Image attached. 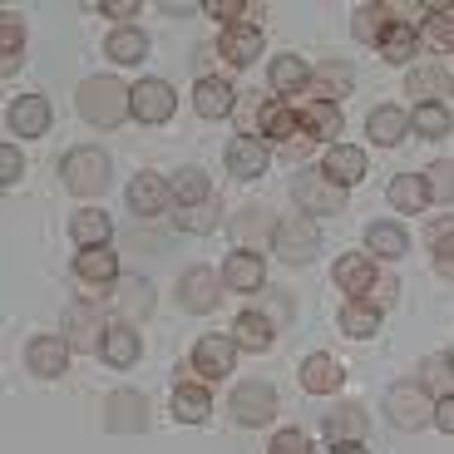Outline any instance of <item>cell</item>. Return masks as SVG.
Segmentation results:
<instances>
[{
    "mask_svg": "<svg viewBox=\"0 0 454 454\" xmlns=\"http://www.w3.org/2000/svg\"><path fill=\"white\" fill-rule=\"evenodd\" d=\"M410 129H415L420 138H444V134H450V109H444V104H434V99L415 104V114H410Z\"/></svg>",
    "mask_w": 454,
    "mask_h": 454,
    "instance_id": "obj_40",
    "label": "cell"
},
{
    "mask_svg": "<svg viewBox=\"0 0 454 454\" xmlns=\"http://www.w3.org/2000/svg\"><path fill=\"white\" fill-rule=\"evenodd\" d=\"M390 20H395V5H361L351 15V35L361 45H380V35L390 30Z\"/></svg>",
    "mask_w": 454,
    "mask_h": 454,
    "instance_id": "obj_29",
    "label": "cell"
},
{
    "mask_svg": "<svg viewBox=\"0 0 454 454\" xmlns=\"http://www.w3.org/2000/svg\"><path fill=\"white\" fill-rule=\"evenodd\" d=\"M365 247L375 257H405L410 238H405V227H395V223H371L365 227Z\"/></svg>",
    "mask_w": 454,
    "mask_h": 454,
    "instance_id": "obj_39",
    "label": "cell"
},
{
    "mask_svg": "<svg viewBox=\"0 0 454 454\" xmlns=\"http://www.w3.org/2000/svg\"><path fill=\"white\" fill-rule=\"evenodd\" d=\"M292 198L307 217H326V213H340V207H346V188H336V183L321 178V173H301V178L292 183Z\"/></svg>",
    "mask_w": 454,
    "mask_h": 454,
    "instance_id": "obj_5",
    "label": "cell"
},
{
    "mask_svg": "<svg viewBox=\"0 0 454 454\" xmlns=\"http://www.w3.org/2000/svg\"><path fill=\"white\" fill-rule=\"evenodd\" d=\"M331 454H365V444H336Z\"/></svg>",
    "mask_w": 454,
    "mask_h": 454,
    "instance_id": "obj_56",
    "label": "cell"
},
{
    "mask_svg": "<svg viewBox=\"0 0 454 454\" xmlns=\"http://www.w3.org/2000/svg\"><path fill=\"white\" fill-rule=\"evenodd\" d=\"M380 59H390V65H405V59H415V50H420V35H415V25L410 20H390V30L380 35Z\"/></svg>",
    "mask_w": 454,
    "mask_h": 454,
    "instance_id": "obj_26",
    "label": "cell"
},
{
    "mask_svg": "<svg viewBox=\"0 0 454 454\" xmlns=\"http://www.w3.org/2000/svg\"><path fill=\"white\" fill-rule=\"evenodd\" d=\"M104 425H109V434H144L148 430V400L138 390H114L104 400Z\"/></svg>",
    "mask_w": 454,
    "mask_h": 454,
    "instance_id": "obj_7",
    "label": "cell"
},
{
    "mask_svg": "<svg viewBox=\"0 0 454 454\" xmlns=\"http://www.w3.org/2000/svg\"><path fill=\"white\" fill-rule=\"evenodd\" d=\"M232 340L247 346V351H267V346H272V321L262 317V311H242V317L232 321Z\"/></svg>",
    "mask_w": 454,
    "mask_h": 454,
    "instance_id": "obj_37",
    "label": "cell"
},
{
    "mask_svg": "<svg viewBox=\"0 0 454 454\" xmlns=\"http://www.w3.org/2000/svg\"><path fill=\"white\" fill-rule=\"evenodd\" d=\"M188 365H193L198 375H207V380H223V375H232V365H238V340L232 336H203L193 346V356H188Z\"/></svg>",
    "mask_w": 454,
    "mask_h": 454,
    "instance_id": "obj_10",
    "label": "cell"
},
{
    "mask_svg": "<svg viewBox=\"0 0 454 454\" xmlns=\"http://www.w3.org/2000/svg\"><path fill=\"white\" fill-rule=\"evenodd\" d=\"M20 40H25V25L20 15H0V55H20Z\"/></svg>",
    "mask_w": 454,
    "mask_h": 454,
    "instance_id": "obj_48",
    "label": "cell"
},
{
    "mask_svg": "<svg viewBox=\"0 0 454 454\" xmlns=\"http://www.w3.org/2000/svg\"><path fill=\"white\" fill-rule=\"evenodd\" d=\"M168 188H173V203H183V207H198V203H207V198H213V178H207L203 168H193V163L173 173Z\"/></svg>",
    "mask_w": 454,
    "mask_h": 454,
    "instance_id": "obj_28",
    "label": "cell"
},
{
    "mask_svg": "<svg viewBox=\"0 0 454 454\" xmlns=\"http://www.w3.org/2000/svg\"><path fill=\"white\" fill-rule=\"evenodd\" d=\"M5 119H11V134L15 138H40V134H50V119H55V114H50V99L25 94V99L11 104V114H5Z\"/></svg>",
    "mask_w": 454,
    "mask_h": 454,
    "instance_id": "obj_15",
    "label": "cell"
},
{
    "mask_svg": "<svg viewBox=\"0 0 454 454\" xmlns=\"http://www.w3.org/2000/svg\"><path fill=\"white\" fill-rule=\"evenodd\" d=\"M217 55H223L227 65L247 69L252 59L262 55V30H252V25H227L223 40H217Z\"/></svg>",
    "mask_w": 454,
    "mask_h": 454,
    "instance_id": "obj_21",
    "label": "cell"
},
{
    "mask_svg": "<svg viewBox=\"0 0 454 454\" xmlns=\"http://www.w3.org/2000/svg\"><path fill=\"white\" fill-rule=\"evenodd\" d=\"M262 217H267V213H262V207H252V213H238V223H232V227H238V238H242V242H247L252 232H257V227H262Z\"/></svg>",
    "mask_w": 454,
    "mask_h": 454,
    "instance_id": "obj_55",
    "label": "cell"
},
{
    "mask_svg": "<svg viewBox=\"0 0 454 454\" xmlns=\"http://www.w3.org/2000/svg\"><path fill=\"white\" fill-rule=\"evenodd\" d=\"M386 198H390V207H400V213H420V207L430 203V183L400 173V178L386 188Z\"/></svg>",
    "mask_w": 454,
    "mask_h": 454,
    "instance_id": "obj_36",
    "label": "cell"
},
{
    "mask_svg": "<svg viewBox=\"0 0 454 454\" xmlns=\"http://www.w3.org/2000/svg\"><path fill=\"white\" fill-rule=\"evenodd\" d=\"M20 173H25V159H20V148H0V183L11 188V183H20Z\"/></svg>",
    "mask_w": 454,
    "mask_h": 454,
    "instance_id": "obj_50",
    "label": "cell"
},
{
    "mask_svg": "<svg viewBox=\"0 0 454 454\" xmlns=\"http://www.w3.org/2000/svg\"><path fill=\"white\" fill-rule=\"evenodd\" d=\"M321 178H331L336 188H351V183L365 178V153L351 144H336L326 148V159H321Z\"/></svg>",
    "mask_w": 454,
    "mask_h": 454,
    "instance_id": "obj_19",
    "label": "cell"
},
{
    "mask_svg": "<svg viewBox=\"0 0 454 454\" xmlns=\"http://www.w3.org/2000/svg\"><path fill=\"white\" fill-rule=\"evenodd\" d=\"M114 301H119V307H124V317L129 311H134V317H148V307H153V301H148V282H129V286H119V296H114Z\"/></svg>",
    "mask_w": 454,
    "mask_h": 454,
    "instance_id": "obj_46",
    "label": "cell"
},
{
    "mask_svg": "<svg viewBox=\"0 0 454 454\" xmlns=\"http://www.w3.org/2000/svg\"><path fill=\"white\" fill-rule=\"evenodd\" d=\"M277 415V390L267 386V380H247V386L232 390V420L238 425H267Z\"/></svg>",
    "mask_w": 454,
    "mask_h": 454,
    "instance_id": "obj_9",
    "label": "cell"
},
{
    "mask_svg": "<svg viewBox=\"0 0 454 454\" xmlns=\"http://www.w3.org/2000/svg\"><path fill=\"white\" fill-rule=\"evenodd\" d=\"M104 336H109V326H104L99 307H94V301H69V311H65V340H69V351L104 346Z\"/></svg>",
    "mask_w": 454,
    "mask_h": 454,
    "instance_id": "obj_8",
    "label": "cell"
},
{
    "mask_svg": "<svg viewBox=\"0 0 454 454\" xmlns=\"http://www.w3.org/2000/svg\"><path fill=\"white\" fill-rule=\"evenodd\" d=\"M207 410H213V400H207V386H193V380H183V386L173 390V415H178L183 425L207 420Z\"/></svg>",
    "mask_w": 454,
    "mask_h": 454,
    "instance_id": "obj_33",
    "label": "cell"
},
{
    "mask_svg": "<svg viewBox=\"0 0 454 454\" xmlns=\"http://www.w3.org/2000/svg\"><path fill=\"white\" fill-rule=\"evenodd\" d=\"M80 119L94 129H119L134 114V90H124V84L114 80V74H94V80L80 84Z\"/></svg>",
    "mask_w": 454,
    "mask_h": 454,
    "instance_id": "obj_1",
    "label": "cell"
},
{
    "mask_svg": "<svg viewBox=\"0 0 454 454\" xmlns=\"http://www.w3.org/2000/svg\"><path fill=\"white\" fill-rule=\"evenodd\" d=\"M262 282H267V267H262V257L252 247H238L232 257L223 262V286H232V292H262Z\"/></svg>",
    "mask_w": 454,
    "mask_h": 454,
    "instance_id": "obj_16",
    "label": "cell"
},
{
    "mask_svg": "<svg viewBox=\"0 0 454 454\" xmlns=\"http://www.w3.org/2000/svg\"><path fill=\"white\" fill-rule=\"evenodd\" d=\"M99 11L114 15V20H134V15H138V0H104Z\"/></svg>",
    "mask_w": 454,
    "mask_h": 454,
    "instance_id": "obj_52",
    "label": "cell"
},
{
    "mask_svg": "<svg viewBox=\"0 0 454 454\" xmlns=\"http://www.w3.org/2000/svg\"><path fill=\"white\" fill-rule=\"evenodd\" d=\"M430 238H434V267H440V277L454 282V223H440Z\"/></svg>",
    "mask_w": 454,
    "mask_h": 454,
    "instance_id": "obj_44",
    "label": "cell"
},
{
    "mask_svg": "<svg viewBox=\"0 0 454 454\" xmlns=\"http://www.w3.org/2000/svg\"><path fill=\"white\" fill-rule=\"evenodd\" d=\"M340 331L351 340H371L375 331H380V311L371 307V301H346V311H340Z\"/></svg>",
    "mask_w": 454,
    "mask_h": 454,
    "instance_id": "obj_38",
    "label": "cell"
},
{
    "mask_svg": "<svg viewBox=\"0 0 454 454\" xmlns=\"http://www.w3.org/2000/svg\"><path fill=\"white\" fill-rule=\"evenodd\" d=\"M405 129H410V119H405V109H395V104H380V109L365 119V138L380 144V148H395L400 138H405Z\"/></svg>",
    "mask_w": 454,
    "mask_h": 454,
    "instance_id": "obj_25",
    "label": "cell"
},
{
    "mask_svg": "<svg viewBox=\"0 0 454 454\" xmlns=\"http://www.w3.org/2000/svg\"><path fill=\"white\" fill-rule=\"evenodd\" d=\"M296 119H301V134H296L292 153H307L317 138H336L340 134V109H336V104L307 99V104H296Z\"/></svg>",
    "mask_w": 454,
    "mask_h": 454,
    "instance_id": "obj_6",
    "label": "cell"
},
{
    "mask_svg": "<svg viewBox=\"0 0 454 454\" xmlns=\"http://www.w3.org/2000/svg\"><path fill=\"white\" fill-rule=\"evenodd\" d=\"M434 90H444V74H434V69H415L410 74V94L425 104V94H434Z\"/></svg>",
    "mask_w": 454,
    "mask_h": 454,
    "instance_id": "obj_51",
    "label": "cell"
},
{
    "mask_svg": "<svg viewBox=\"0 0 454 454\" xmlns=\"http://www.w3.org/2000/svg\"><path fill=\"white\" fill-rule=\"evenodd\" d=\"M450 94H454V80H450Z\"/></svg>",
    "mask_w": 454,
    "mask_h": 454,
    "instance_id": "obj_57",
    "label": "cell"
},
{
    "mask_svg": "<svg viewBox=\"0 0 454 454\" xmlns=\"http://www.w3.org/2000/svg\"><path fill=\"white\" fill-rule=\"evenodd\" d=\"M207 15H213V20H227V25H252V30H257L262 5H242V0H207Z\"/></svg>",
    "mask_w": 454,
    "mask_h": 454,
    "instance_id": "obj_42",
    "label": "cell"
},
{
    "mask_svg": "<svg viewBox=\"0 0 454 454\" xmlns=\"http://www.w3.org/2000/svg\"><path fill=\"white\" fill-rule=\"evenodd\" d=\"M257 134H262V138H277L282 148H292V144H296V134H301L296 104H286V99L262 104V109H257Z\"/></svg>",
    "mask_w": 454,
    "mask_h": 454,
    "instance_id": "obj_14",
    "label": "cell"
},
{
    "mask_svg": "<svg viewBox=\"0 0 454 454\" xmlns=\"http://www.w3.org/2000/svg\"><path fill=\"white\" fill-rule=\"evenodd\" d=\"M425 183H430V203H454V163H430L425 168Z\"/></svg>",
    "mask_w": 454,
    "mask_h": 454,
    "instance_id": "obj_43",
    "label": "cell"
},
{
    "mask_svg": "<svg viewBox=\"0 0 454 454\" xmlns=\"http://www.w3.org/2000/svg\"><path fill=\"white\" fill-rule=\"evenodd\" d=\"M307 84H311V69H307V59H301V55L272 59V90L277 94H301Z\"/></svg>",
    "mask_w": 454,
    "mask_h": 454,
    "instance_id": "obj_35",
    "label": "cell"
},
{
    "mask_svg": "<svg viewBox=\"0 0 454 454\" xmlns=\"http://www.w3.org/2000/svg\"><path fill=\"white\" fill-rule=\"evenodd\" d=\"M434 425H440L444 434H454V395L434 400Z\"/></svg>",
    "mask_w": 454,
    "mask_h": 454,
    "instance_id": "obj_54",
    "label": "cell"
},
{
    "mask_svg": "<svg viewBox=\"0 0 454 454\" xmlns=\"http://www.w3.org/2000/svg\"><path fill=\"white\" fill-rule=\"evenodd\" d=\"M227 168H232V178H262L267 173V144L257 134H238L227 144Z\"/></svg>",
    "mask_w": 454,
    "mask_h": 454,
    "instance_id": "obj_17",
    "label": "cell"
},
{
    "mask_svg": "<svg viewBox=\"0 0 454 454\" xmlns=\"http://www.w3.org/2000/svg\"><path fill=\"white\" fill-rule=\"evenodd\" d=\"M217 292H223V277L207 272V267H188V272L178 277V301H183V311H193V317H203V311L217 307Z\"/></svg>",
    "mask_w": 454,
    "mask_h": 454,
    "instance_id": "obj_12",
    "label": "cell"
},
{
    "mask_svg": "<svg viewBox=\"0 0 454 454\" xmlns=\"http://www.w3.org/2000/svg\"><path fill=\"white\" fill-rule=\"evenodd\" d=\"M69 340L65 336H30V346H25V365H30V375H40V380H59L69 365Z\"/></svg>",
    "mask_w": 454,
    "mask_h": 454,
    "instance_id": "obj_11",
    "label": "cell"
},
{
    "mask_svg": "<svg viewBox=\"0 0 454 454\" xmlns=\"http://www.w3.org/2000/svg\"><path fill=\"white\" fill-rule=\"evenodd\" d=\"M340 380H346V371H340L336 356H307L301 361V390H311V395H331V390H340Z\"/></svg>",
    "mask_w": 454,
    "mask_h": 454,
    "instance_id": "obj_24",
    "label": "cell"
},
{
    "mask_svg": "<svg viewBox=\"0 0 454 454\" xmlns=\"http://www.w3.org/2000/svg\"><path fill=\"white\" fill-rule=\"evenodd\" d=\"M74 277L90 286H109L119 282V257H114L109 247H80V257H74Z\"/></svg>",
    "mask_w": 454,
    "mask_h": 454,
    "instance_id": "obj_23",
    "label": "cell"
},
{
    "mask_svg": "<svg viewBox=\"0 0 454 454\" xmlns=\"http://www.w3.org/2000/svg\"><path fill=\"white\" fill-rule=\"evenodd\" d=\"M365 301H371L375 311H380V307H390V301H395V282H386V277H380V282L371 286V296H365Z\"/></svg>",
    "mask_w": 454,
    "mask_h": 454,
    "instance_id": "obj_53",
    "label": "cell"
},
{
    "mask_svg": "<svg viewBox=\"0 0 454 454\" xmlns=\"http://www.w3.org/2000/svg\"><path fill=\"white\" fill-rule=\"evenodd\" d=\"M168 198H173V188H168V178H163V173H138V178L129 183V207H134L138 217L163 213V207H168Z\"/></svg>",
    "mask_w": 454,
    "mask_h": 454,
    "instance_id": "obj_18",
    "label": "cell"
},
{
    "mask_svg": "<svg viewBox=\"0 0 454 454\" xmlns=\"http://www.w3.org/2000/svg\"><path fill=\"white\" fill-rule=\"evenodd\" d=\"M450 361H454V356H450Z\"/></svg>",
    "mask_w": 454,
    "mask_h": 454,
    "instance_id": "obj_58",
    "label": "cell"
},
{
    "mask_svg": "<svg viewBox=\"0 0 454 454\" xmlns=\"http://www.w3.org/2000/svg\"><path fill=\"white\" fill-rule=\"evenodd\" d=\"M420 375H425V390H434V395H454V361L450 356H430V361H420Z\"/></svg>",
    "mask_w": 454,
    "mask_h": 454,
    "instance_id": "obj_41",
    "label": "cell"
},
{
    "mask_svg": "<svg viewBox=\"0 0 454 454\" xmlns=\"http://www.w3.org/2000/svg\"><path fill=\"white\" fill-rule=\"evenodd\" d=\"M173 84L168 80H138L134 84V119L138 124H168L173 119Z\"/></svg>",
    "mask_w": 454,
    "mask_h": 454,
    "instance_id": "obj_13",
    "label": "cell"
},
{
    "mask_svg": "<svg viewBox=\"0 0 454 454\" xmlns=\"http://www.w3.org/2000/svg\"><path fill=\"white\" fill-rule=\"evenodd\" d=\"M99 351H104V361H109V365H119V371H124V365L138 361V351H144V346H138L134 326L124 321V326H109V336H104Z\"/></svg>",
    "mask_w": 454,
    "mask_h": 454,
    "instance_id": "obj_34",
    "label": "cell"
},
{
    "mask_svg": "<svg viewBox=\"0 0 454 454\" xmlns=\"http://www.w3.org/2000/svg\"><path fill=\"white\" fill-rule=\"evenodd\" d=\"M420 45L434 50V55L454 50V11H444V5H430V15L420 20Z\"/></svg>",
    "mask_w": 454,
    "mask_h": 454,
    "instance_id": "obj_30",
    "label": "cell"
},
{
    "mask_svg": "<svg viewBox=\"0 0 454 454\" xmlns=\"http://www.w3.org/2000/svg\"><path fill=\"white\" fill-rule=\"evenodd\" d=\"M267 454H311V440H307L301 430H282V434L272 440V450H267Z\"/></svg>",
    "mask_w": 454,
    "mask_h": 454,
    "instance_id": "obj_49",
    "label": "cell"
},
{
    "mask_svg": "<svg viewBox=\"0 0 454 454\" xmlns=\"http://www.w3.org/2000/svg\"><path fill=\"white\" fill-rule=\"evenodd\" d=\"M59 178L74 198H94L109 188V159H104L99 148H69L65 163H59Z\"/></svg>",
    "mask_w": 454,
    "mask_h": 454,
    "instance_id": "obj_2",
    "label": "cell"
},
{
    "mask_svg": "<svg viewBox=\"0 0 454 454\" xmlns=\"http://www.w3.org/2000/svg\"><path fill=\"white\" fill-rule=\"evenodd\" d=\"M193 109L203 114L207 124H213V119H227V114L238 109V94H232V84H227V80L203 74V80H198V90H193Z\"/></svg>",
    "mask_w": 454,
    "mask_h": 454,
    "instance_id": "obj_20",
    "label": "cell"
},
{
    "mask_svg": "<svg viewBox=\"0 0 454 454\" xmlns=\"http://www.w3.org/2000/svg\"><path fill=\"white\" fill-rule=\"evenodd\" d=\"M178 227H183V232H213V227H217V203L207 198V203H198V207H183Z\"/></svg>",
    "mask_w": 454,
    "mask_h": 454,
    "instance_id": "obj_45",
    "label": "cell"
},
{
    "mask_svg": "<svg viewBox=\"0 0 454 454\" xmlns=\"http://www.w3.org/2000/svg\"><path fill=\"white\" fill-rule=\"evenodd\" d=\"M331 277H336V286L346 296H356V301H365V292H371L380 277H375L371 257H361V252H351V257H340L336 267H331Z\"/></svg>",
    "mask_w": 454,
    "mask_h": 454,
    "instance_id": "obj_22",
    "label": "cell"
},
{
    "mask_svg": "<svg viewBox=\"0 0 454 454\" xmlns=\"http://www.w3.org/2000/svg\"><path fill=\"white\" fill-rule=\"evenodd\" d=\"M326 440L331 444H361L365 440V410L361 405H340L336 415H326Z\"/></svg>",
    "mask_w": 454,
    "mask_h": 454,
    "instance_id": "obj_31",
    "label": "cell"
},
{
    "mask_svg": "<svg viewBox=\"0 0 454 454\" xmlns=\"http://www.w3.org/2000/svg\"><path fill=\"white\" fill-rule=\"evenodd\" d=\"M386 415L400 425V430H425V425L434 420V400H430L425 386H390Z\"/></svg>",
    "mask_w": 454,
    "mask_h": 454,
    "instance_id": "obj_4",
    "label": "cell"
},
{
    "mask_svg": "<svg viewBox=\"0 0 454 454\" xmlns=\"http://www.w3.org/2000/svg\"><path fill=\"white\" fill-rule=\"evenodd\" d=\"M69 232H74V242H80V247H109L114 223L104 213H94V207H84V213L69 217Z\"/></svg>",
    "mask_w": 454,
    "mask_h": 454,
    "instance_id": "obj_32",
    "label": "cell"
},
{
    "mask_svg": "<svg viewBox=\"0 0 454 454\" xmlns=\"http://www.w3.org/2000/svg\"><path fill=\"white\" fill-rule=\"evenodd\" d=\"M104 55L114 59V65H144L148 55V35L134 30V25H119V30L104 40Z\"/></svg>",
    "mask_w": 454,
    "mask_h": 454,
    "instance_id": "obj_27",
    "label": "cell"
},
{
    "mask_svg": "<svg viewBox=\"0 0 454 454\" xmlns=\"http://www.w3.org/2000/svg\"><path fill=\"white\" fill-rule=\"evenodd\" d=\"M272 247H277V257L282 262H311L321 252V227H317V217H282V223L272 227Z\"/></svg>",
    "mask_w": 454,
    "mask_h": 454,
    "instance_id": "obj_3",
    "label": "cell"
},
{
    "mask_svg": "<svg viewBox=\"0 0 454 454\" xmlns=\"http://www.w3.org/2000/svg\"><path fill=\"white\" fill-rule=\"evenodd\" d=\"M351 90V69H340V65H331L326 74H321V84H317V94H321V104H336L340 94Z\"/></svg>",
    "mask_w": 454,
    "mask_h": 454,
    "instance_id": "obj_47",
    "label": "cell"
}]
</instances>
